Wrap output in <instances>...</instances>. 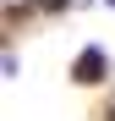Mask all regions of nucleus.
<instances>
[{"mask_svg":"<svg viewBox=\"0 0 115 121\" xmlns=\"http://www.w3.org/2000/svg\"><path fill=\"white\" fill-rule=\"evenodd\" d=\"M71 77H77V88H104V83H110V55H104V44H82V50H77Z\"/></svg>","mask_w":115,"mask_h":121,"instance_id":"f257e3e1","label":"nucleus"},{"mask_svg":"<svg viewBox=\"0 0 115 121\" xmlns=\"http://www.w3.org/2000/svg\"><path fill=\"white\" fill-rule=\"evenodd\" d=\"M33 6H38V11H49V17H55V11H66V6H71V0H33Z\"/></svg>","mask_w":115,"mask_h":121,"instance_id":"f03ea898","label":"nucleus"},{"mask_svg":"<svg viewBox=\"0 0 115 121\" xmlns=\"http://www.w3.org/2000/svg\"><path fill=\"white\" fill-rule=\"evenodd\" d=\"M104 6H110V11H115V0H104Z\"/></svg>","mask_w":115,"mask_h":121,"instance_id":"7ed1b4c3","label":"nucleus"}]
</instances>
